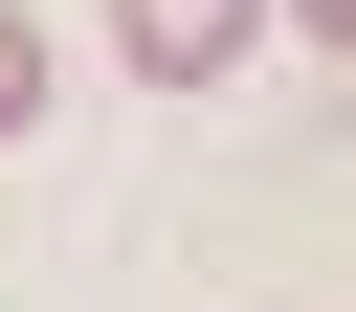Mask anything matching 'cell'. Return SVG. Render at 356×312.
<instances>
[{"mask_svg": "<svg viewBox=\"0 0 356 312\" xmlns=\"http://www.w3.org/2000/svg\"><path fill=\"white\" fill-rule=\"evenodd\" d=\"M22 111H44V22L0 0V134H22Z\"/></svg>", "mask_w": 356, "mask_h": 312, "instance_id": "7a4b0ae2", "label": "cell"}, {"mask_svg": "<svg viewBox=\"0 0 356 312\" xmlns=\"http://www.w3.org/2000/svg\"><path fill=\"white\" fill-rule=\"evenodd\" d=\"M245 22H267V0H134V67H156V89H200Z\"/></svg>", "mask_w": 356, "mask_h": 312, "instance_id": "6da1fadb", "label": "cell"}]
</instances>
